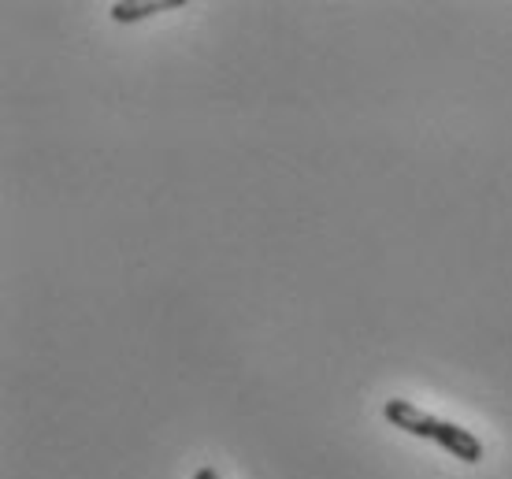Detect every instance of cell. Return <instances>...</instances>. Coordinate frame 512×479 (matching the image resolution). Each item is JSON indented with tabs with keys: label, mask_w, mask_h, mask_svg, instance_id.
<instances>
[{
	"label": "cell",
	"mask_w": 512,
	"mask_h": 479,
	"mask_svg": "<svg viewBox=\"0 0 512 479\" xmlns=\"http://www.w3.org/2000/svg\"><path fill=\"white\" fill-rule=\"evenodd\" d=\"M435 442L446 450L449 457H457V461H464V465H479L483 461V442H479V435H472L468 428H461V424H449V420H438V435Z\"/></svg>",
	"instance_id": "2"
},
{
	"label": "cell",
	"mask_w": 512,
	"mask_h": 479,
	"mask_svg": "<svg viewBox=\"0 0 512 479\" xmlns=\"http://www.w3.org/2000/svg\"><path fill=\"white\" fill-rule=\"evenodd\" d=\"M167 8H175V0H119L108 15H112V23H138V19H149Z\"/></svg>",
	"instance_id": "3"
},
{
	"label": "cell",
	"mask_w": 512,
	"mask_h": 479,
	"mask_svg": "<svg viewBox=\"0 0 512 479\" xmlns=\"http://www.w3.org/2000/svg\"><path fill=\"white\" fill-rule=\"evenodd\" d=\"M383 416L390 420V428L405 431V435H416V439H431L435 442L438 435V420L431 413H423L420 405L405 402V398H394V402H386Z\"/></svg>",
	"instance_id": "1"
},
{
	"label": "cell",
	"mask_w": 512,
	"mask_h": 479,
	"mask_svg": "<svg viewBox=\"0 0 512 479\" xmlns=\"http://www.w3.org/2000/svg\"><path fill=\"white\" fill-rule=\"evenodd\" d=\"M193 479H219V472L212 465H201L197 472H193Z\"/></svg>",
	"instance_id": "4"
}]
</instances>
